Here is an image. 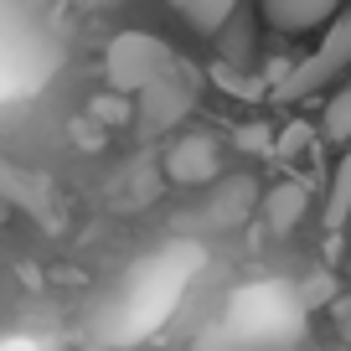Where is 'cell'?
<instances>
[{"label": "cell", "mask_w": 351, "mask_h": 351, "mask_svg": "<svg viewBox=\"0 0 351 351\" xmlns=\"http://www.w3.org/2000/svg\"><path fill=\"white\" fill-rule=\"evenodd\" d=\"M305 202H310V191L300 186V181H279L269 197H263V228L269 232H295L300 222H305Z\"/></svg>", "instance_id": "7"}, {"label": "cell", "mask_w": 351, "mask_h": 351, "mask_svg": "<svg viewBox=\"0 0 351 351\" xmlns=\"http://www.w3.org/2000/svg\"><path fill=\"white\" fill-rule=\"evenodd\" d=\"M341 67H351V11H341L336 21L326 26V42H320L305 62L285 67V73L274 77V93H269V99L295 104V99H305V93H315V88H326Z\"/></svg>", "instance_id": "2"}, {"label": "cell", "mask_w": 351, "mask_h": 351, "mask_svg": "<svg viewBox=\"0 0 351 351\" xmlns=\"http://www.w3.org/2000/svg\"><path fill=\"white\" fill-rule=\"evenodd\" d=\"M330 300V285H326V274H315V285L305 289V305H326Z\"/></svg>", "instance_id": "16"}, {"label": "cell", "mask_w": 351, "mask_h": 351, "mask_svg": "<svg viewBox=\"0 0 351 351\" xmlns=\"http://www.w3.org/2000/svg\"><path fill=\"white\" fill-rule=\"evenodd\" d=\"M336 11H341V0H263V21L274 32H289V36L336 21Z\"/></svg>", "instance_id": "5"}, {"label": "cell", "mask_w": 351, "mask_h": 351, "mask_svg": "<svg viewBox=\"0 0 351 351\" xmlns=\"http://www.w3.org/2000/svg\"><path fill=\"white\" fill-rule=\"evenodd\" d=\"M160 176H165V181H176V186H212V181L222 176L217 140H212V134H181V140L165 150Z\"/></svg>", "instance_id": "4"}, {"label": "cell", "mask_w": 351, "mask_h": 351, "mask_svg": "<svg viewBox=\"0 0 351 351\" xmlns=\"http://www.w3.org/2000/svg\"><path fill=\"white\" fill-rule=\"evenodd\" d=\"M155 191H160V176L140 165V171H130V181H124L119 207H124V212H130V207H150V202H155Z\"/></svg>", "instance_id": "12"}, {"label": "cell", "mask_w": 351, "mask_h": 351, "mask_svg": "<svg viewBox=\"0 0 351 351\" xmlns=\"http://www.w3.org/2000/svg\"><path fill=\"white\" fill-rule=\"evenodd\" d=\"M191 104H197L191 77H186V67L176 62L171 73H160L150 88L134 93V119H140L145 134H165V130H176V119H186V114H191Z\"/></svg>", "instance_id": "3"}, {"label": "cell", "mask_w": 351, "mask_h": 351, "mask_svg": "<svg viewBox=\"0 0 351 351\" xmlns=\"http://www.w3.org/2000/svg\"><path fill=\"white\" fill-rule=\"evenodd\" d=\"M222 191H228V202H222V207H217V202H212L207 222H217V228H228V222H238L243 212H248V197H253V181H243V176H232V181H228V186H222Z\"/></svg>", "instance_id": "11"}, {"label": "cell", "mask_w": 351, "mask_h": 351, "mask_svg": "<svg viewBox=\"0 0 351 351\" xmlns=\"http://www.w3.org/2000/svg\"><path fill=\"white\" fill-rule=\"evenodd\" d=\"M88 5H99V11H104V5H119V0H88Z\"/></svg>", "instance_id": "17"}, {"label": "cell", "mask_w": 351, "mask_h": 351, "mask_svg": "<svg viewBox=\"0 0 351 351\" xmlns=\"http://www.w3.org/2000/svg\"><path fill=\"white\" fill-rule=\"evenodd\" d=\"M171 67H176V52L160 42V36H150V32H119L109 42V52H104L109 88L124 93V99H134L140 88H150L155 77L171 73Z\"/></svg>", "instance_id": "1"}, {"label": "cell", "mask_w": 351, "mask_h": 351, "mask_svg": "<svg viewBox=\"0 0 351 351\" xmlns=\"http://www.w3.org/2000/svg\"><path fill=\"white\" fill-rule=\"evenodd\" d=\"M351 222V150L336 160V171H330V197H326V228L341 232Z\"/></svg>", "instance_id": "9"}, {"label": "cell", "mask_w": 351, "mask_h": 351, "mask_svg": "<svg viewBox=\"0 0 351 351\" xmlns=\"http://www.w3.org/2000/svg\"><path fill=\"white\" fill-rule=\"evenodd\" d=\"M305 145H310V130H305V124H289V130L285 134H279V140H274V155H279V160H295V155L300 150H305Z\"/></svg>", "instance_id": "14"}, {"label": "cell", "mask_w": 351, "mask_h": 351, "mask_svg": "<svg viewBox=\"0 0 351 351\" xmlns=\"http://www.w3.org/2000/svg\"><path fill=\"white\" fill-rule=\"evenodd\" d=\"M88 119L93 124H124V119H134V104L124 93H99V99L88 104Z\"/></svg>", "instance_id": "13"}, {"label": "cell", "mask_w": 351, "mask_h": 351, "mask_svg": "<svg viewBox=\"0 0 351 351\" xmlns=\"http://www.w3.org/2000/svg\"><path fill=\"white\" fill-rule=\"evenodd\" d=\"M238 145H243V150H274V140H269V130H263V124H243V130H238Z\"/></svg>", "instance_id": "15"}, {"label": "cell", "mask_w": 351, "mask_h": 351, "mask_svg": "<svg viewBox=\"0 0 351 351\" xmlns=\"http://www.w3.org/2000/svg\"><path fill=\"white\" fill-rule=\"evenodd\" d=\"M0 197L5 202H16V207H26V212H36V217H52V181L47 176H32V171H21V165H5L0 160Z\"/></svg>", "instance_id": "6"}, {"label": "cell", "mask_w": 351, "mask_h": 351, "mask_svg": "<svg viewBox=\"0 0 351 351\" xmlns=\"http://www.w3.org/2000/svg\"><path fill=\"white\" fill-rule=\"evenodd\" d=\"M320 134H326L330 145H351V83H341L336 93H330L326 114H320Z\"/></svg>", "instance_id": "10"}, {"label": "cell", "mask_w": 351, "mask_h": 351, "mask_svg": "<svg viewBox=\"0 0 351 351\" xmlns=\"http://www.w3.org/2000/svg\"><path fill=\"white\" fill-rule=\"evenodd\" d=\"M171 11L181 16V21H186L197 36H217L222 26L232 21L238 0H171Z\"/></svg>", "instance_id": "8"}]
</instances>
